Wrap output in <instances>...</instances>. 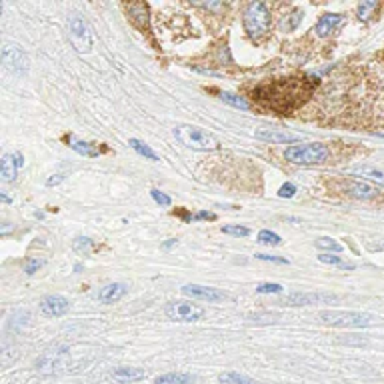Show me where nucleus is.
<instances>
[{
	"label": "nucleus",
	"instance_id": "nucleus-41",
	"mask_svg": "<svg viewBox=\"0 0 384 384\" xmlns=\"http://www.w3.org/2000/svg\"><path fill=\"white\" fill-rule=\"evenodd\" d=\"M0 200H2V202H4V204H10V202H13V200L8 199V197H6V194H4V192H2V194H0Z\"/></svg>",
	"mask_w": 384,
	"mask_h": 384
},
{
	"label": "nucleus",
	"instance_id": "nucleus-37",
	"mask_svg": "<svg viewBox=\"0 0 384 384\" xmlns=\"http://www.w3.org/2000/svg\"><path fill=\"white\" fill-rule=\"evenodd\" d=\"M259 261H266V262H277V264H289L286 259H280V256H272V254H256Z\"/></svg>",
	"mask_w": 384,
	"mask_h": 384
},
{
	"label": "nucleus",
	"instance_id": "nucleus-2",
	"mask_svg": "<svg viewBox=\"0 0 384 384\" xmlns=\"http://www.w3.org/2000/svg\"><path fill=\"white\" fill-rule=\"evenodd\" d=\"M284 158L291 164H305V167H312V164H323L328 158V148L326 144L321 142H310V144H294L289 146Z\"/></svg>",
	"mask_w": 384,
	"mask_h": 384
},
{
	"label": "nucleus",
	"instance_id": "nucleus-35",
	"mask_svg": "<svg viewBox=\"0 0 384 384\" xmlns=\"http://www.w3.org/2000/svg\"><path fill=\"white\" fill-rule=\"evenodd\" d=\"M294 194H296V186L292 185V183H284V185L280 186V190H278L280 199H291Z\"/></svg>",
	"mask_w": 384,
	"mask_h": 384
},
{
	"label": "nucleus",
	"instance_id": "nucleus-15",
	"mask_svg": "<svg viewBox=\"0 0 384 384\" xmlns=\"http://www.w3.org/2000/svg\"><path fill=\"white\" fill-rule=\"evenodd\" d=\"M354 176H360L364 181H372V183H378V185L384 186V172L383 170L374 169V167H369V164H358V167H353L348 170Z\"/></svg>",
	"mask_w": 384,
	"mask_h": 384
},
{
	"label": "nucleus",
	"instance_id": "nucleus-27",
	"mask_svg": "<svg viewBox=\"0 0 384 384\" xmlns=\"http://www.w3.org/2000/svg\"><path fill=\"white\" fill-rule=\"evenodd\" d=\"M318 261L323 264H330V266H338V268H346V270H353L354 264H346L340 256H335V254H321Z\"/></svg>",
	"mask_w": 384,
	"mask_h": 384
},
{
	"label": "nucleus",
	"instance_id": "nucleus-33",
	"mask_svg": "<svg viewBox=\"0 0 384 384\" xmlns=\"http://www.w3.org/2000/svg\"><path fill=\"white\" fill-rule=\"evenodd\" d=\"M151 197H153L154 202H156V204H160V206H170V204H172V199H170V197H167L164 192L156 190V188H153V190H151Z\"/></svg>",
	"mask_w": 384,
	"mask_h": 384
},
{
	"label": "nucleus",
	"instance_id": "nucleus-18",
	"mask_svg": "<svg viewBox=\"0 0 384 384\" xmlns=\"http://www.w3.org/2000/svg\"><path fill=\"white\" fill-rule=\"evenodd\" d=\"M16 174H18V167H16L15 158H13V154H6L2 158V164H0V181L4 185H10L16 181Z\"/></svg>",
	"mask_w": 384,
	"mask_h": 384
},
{
	"label": "nucleus",
	"instance_id": "nucleus-39",
	"mask_svg": "<svg viewBox=\"0 0 384 384\" xmlns=\"http://www.w3.org/2000/svg\"><path fill=\"white\" fill-rule=\"evenodd\" d=\"M62 181H64V174H54V178H50L47 185L54 186V185H59V183H62Z\"/></svg>",
	"mask_w": 384,
	"mask_h": 384
},
{
	"label": "nucleus",
	"instance_id": "nucleus-12",
	"mask_svg": "<svg viewBox=\"0 0 384 384\" xmlns=\"http://www.w3.org/2000/svg\"><path fill=\"white\" fill-rule=\"evenodd\" d=\"M342 24H344V16L328 13V15L321 16V20H318V22H316V26H314V32H316V36L326 38V36L335 34Z\"/></svg>",
	"mask_w": 384,
	"mask_h": 384
},
{
	"label": "nucleus",
	"instance_id": "nucleus-42",
	"mask_svg": "<svg viewBox=\"0 0 384 384\" xmlns=\"http://www.w3.org/2000/svg\"><path fill=\"white\" fill-rule=\"evenodd\" d=\"M176 245V240H174V238H170L169 243H164V248H170V246H174Z\"/></svg>",
	"mask_w": 384,
	"mask_h": 384
},
{
	"label": "nucleus",
	"instance_id": "nucleus-20",
	"mask_svg": "<svg viewBox=\"0 0 384 384\" xmlns=\"http://www.w3.org/2000/svg\"><path fill=\"white\" fill-rule=\"evenodd\" d=\"M194 383V376L192 374H186V372H169V374H162V376H156L154 384H190Z\"/></svg>",
	"mask_w": 384,
	"mask_h": 384
},
{
	"label": "nucleus",
	"instance_id": "nucleus-40",
	"mask_svg": "<svg viewBox=\"0 0 384 384\" xmlns=\"http://www.w3.org/2000/svg\"><path fill=\"white\" fill-rule=\"evenodd\" d=\"M13 158H15V162H16V167H18V169H20V167L24 164V156H22L20 153L13 154Z\"/></svg>",
	"mask_w": 384,
	"mask_h": 384
},
{
	"label": "nucleus",
	"instance_id": "nucleus-1",
	"mask_svg": "<svg viewBox=\"0 0 384 384\" xmlns=\"http://www.w3.org/2000/svg\"><path fill=\"white\" fill-rule=\"evenodd\" d=\"M174 137L181 144H185L186 148L192 151H216L220 144L216 140L215 135H210L208 130L200 128V126H192V124H178L174 126Z\"/></svg>",
	"mask_w": 384,
	"mask_h": 384
},
{
	"label": "nucleus",
	"instance_id": "nucleus-17",
	"mask_svg": "<svg viewBox=\"0 0 384 384\" xmlns=\"http://www.w3.org/2000/svg\"><path fill=\"white\" fill-rule=\"evenodd\" d=\"M146 376V372L142 369H126V367H123V369H116L114 372H112V378L116 381V383H123V384H130V383H139V381H142Z\"/></svg>",
	"mask_w": 384,
	"mask_h": 384
},
{
	"label": "nucleus",
	"instance_id": "nucleus-34",
	"mask_svg": "<svg viewBox=\"0 0 384 384\" xmlns=\"http://www.w3.org/2000/svg\"><path fill=\"white\" fill-rule=\"evenodd\" d=\"M220 231L224 232V234H231V236H248L250 234V231L246 226H222Z\"/></svg>",
	"mask_w": 384,
	"mask_h": 384
},
{
	"label": "nucleus",
	"instance_id": "nucleus-32",
	"mask_svg": "<svg viewBox=\"0 0 384 384\" xmlns=\"http://www.w3.org/2000/svg\"><path fill=\"white\" fill-rule=\"evenodd\" d=\"M93 246H94L93 238H89V236H80V238H77V240H75L72 248H75L77 252H89Z\"/></svg>",
	"mask_w": 384,
	"mask_h": 384
},
{
	"label": "nucleus",
	"instance_id": "nucleus-7",
	"mask_svg": "<svg viewBox=\"0 0 384 384\" xmlns=\"http://www.w3.org/2000/svg\"><path fill=\"white\" fill-rule=\"evenodd\" d=\"M337 300V294H328V292H292L289 296H284L282 305H286V307H312V305H330Z\"/></svg>",
	"mask_w": 384,
	"mask_h": 384
},
{
	"label": "nucleus",
	"instance_id": "nucleus-36",
	"mask_svg": "<svg viewBox=\"0 0 384 384\" xmlns=\"http://www.w3.org/2000/svg\"><path fill=\"white\" fill-rule=\"evenodd\" d=\"M45 266V261H29L26 264H24V272L26 275H34L38 268H43Z\"/></svg>",
	"mask_w": 384,
	"mask_h": 384
},
{
	"label": "nucleus",
	"instance_id": "nucleus-3",
	"mask_svg": "<svg viewBox=\"0 0 384 384\" xmlns=\"http://www.w3.org/2000/svg\"><path fill=\"white\" fill-rule=\"evenodd\" d=\"M318 321L326 326H337V328H367L372 323V316L364 312H353V310H324L321 312Z\"/></svg>",
	"mask_w": 384,
	"mask_h": 384
},
{
	"label": "nucleus",
	"instance_id": "nucleus-30",
	"mask_svg": "<svg viewBox=\"0 0 384 384\" xmlns=\"http://www.w3.org/2000/svg\"><path fill=\"white\" fill-rule=\"evenodd\" d=\"M316 246H318V248H324V250H332V252H342V245L337 243L335 238H328V236L316 238Z\"/></svg>",
	"mask_w": 384,
	"mask_h": 384
},
{
	"label": "nucleus",
	"instance_id": "nucleus-28",
	"mask_svg": "<svg viewBox=\"0 0 384 384\" xmlns=\"http://www.w3.org/2000/svg\"><path fill=\"white\" fill-rule=\"evenodd\" d=\"M259 243L266 246H278V245H282V238L278 236L277 232L261 231L259 232Z\"/></svg>",
	"mask_w": 384,
	"mask_h": 384
},
{
	"label": "nucleus",
	"instance_id": "nucleus-23",
	"mask_svg": "<svg viewBox=\"0 0 384 384\" xmlns=\"http://www.w3.org/2000/svg\"><path fill=\"white\" fill-rule=\"evenodd\" d=\"M128 144H130V146H132V151H137L140 156H144V158H148V160H153V162H156V160H158V154L154 153V151L151 148V146H148V144H144L142 140L130 139V140H128Z\"/></svg>",
	"mask_w": 384,
	"mask_h": 384
},
{
	"label": "nucleus",
	"instance_id": "nucleus-29",
	"mask_svg": "<svg viewBox=\"0 0 384 384\" xmlns=\"http://www.w3.org/2000/svg\"><path fill=\"white\" fill-rule=\"evenodd\" d=\"M376 6H378V2H376V0L360 2V4H358V18H360V20H367V18H370L372 13L376 10Z\"/></svg>",
	"mask_w": 384,
	"mask_h": 384
},
{
	"label": "nucleus",
	"instance_id": "nucleus-13",
	"mask_svg": "<svg viewBox=\"0 0 384 384\" xmlns=\"http://www.w3.org/2000/svg\"><path fill=\"white\" fill-rule=\"evenodd\" d=\"M126 13L128 18L137 24V29L140 31H146L148 29V4L146 2H130L126 4Z\"/></svg>",
	"mask_w": 384,
	"mask_h": 384
},
{
	"label": "nucleus",
	"instance_id": "nucleus-38",
	"mask_svg": "<svg viewBox=\"0 0 384 384\" xmlns=\"http://www.w3.org/2000/svg\"><path fill=\"white\" fill-rule=\"evenodd\" d=\"M216 216L213 215V213H204V210H202V213H199V215H194L192 216V220H215Z\"/></svg>",
	"mask_w": 384,
	"mask_h": 384
},
{
	"label": "nucleus",
	"instance_id": "nucleus-43",
	"mask_svg": "<svg viewBox=\"0 0 384 384\" xmlns=\"http://www.w3.org/2000/svg\"><path fill=\"white\" fill-rule=\"evenodd\" d=\"M383 248H384V246H383Z\"/></svg>",
	"mask_w": 384,
	"mask_h": 384
},
{
	"label": "nucleus",
	"instance_id": "nucleus-8",
	"mask_svg": "<svg viewBox=\"0 0 384 384\" xmlns=\"http://www.w3.org/2000/svg\"><path fill=\"white\" fill-rule=\"evenodd\" d=\"M2 64L8 72H13L16 77H22L29 70V59H26L24 50L16 47V45H4V48H2Z\"/></svg>",
	"mask_w": 384,
	"mask_h": 384
},
{
	"label": "nucleus",
	"instance_id": "nucleus-6",
	"mask_svg": "<svg viewBox=\"0 0 384 384\" xmlns=\"http://www.w3.org/2000/svg\"><path fill=\"white\" fill-rule=\"evenodd\" d=\"M204 308L188 302V300H178V302H170L167 307V316L174 323H197L204 316Z\"/></svg>",
	"mask_w": 384,
	"mask_h": 384
},
{
	"label": "nucleus",
	"instance_id": "nucleus-31",
	"mask_svg": "<svg viewBox=\"0 0 384 384\" xmlns=\"http://www.w3.org/2000/svg\"><path fill=\"white\" fill-rule=\"evenodd\" d=\"M284 291L280 284H277V282H262V284H259L256 286V292L259 294H280V292Z\"/></svg>",
	"mask_w": 384,
	"mask_h": 384
},
{
	"label": "nucleus",
	"instance_id": "nucleus-22",
	"mask_svg": "<svg viewBox=\"0 0 384 384\" xmlns=\"http://www.w3.org/2000/svg\"><path fill=\"white\" fill-rule=\"evenodd\" d=\"M218 383L222 384H259L254 378L245 376V374H238V372H222L218 376Z\"/></svg>",
	"mask_w": 384,
	"mask_h": 384
},
{
	"label": "nucleus",
	"instance_id": "nucleus-4",
	"mask_svg": "<svg viewBox=\"0 0 384 384\" xmlns=\"http://www.w3.org/2000/svg\"><path fill=\"white\" fill-rule=\"evenodd\" d=\"M243 24L248 36L259 38L262 34H266L270 29V13L266 8L264 2H250L246 6L245 16H243Z\"/></svg>",
	"mask_w": 384,
	"mask_h": 384
},
{
	"label": "nucleus",
	"instance_id": "nucleus-5",
	"mask_svg": "<svg viewBox=\"0 0 384 384\" xmlns=\"http://www.w3.org/2000/svg\"><path fill=\"white\" fill-rule=\"evenodd\" d=\"M68 38L72 43V47L80 54L91 52L94 47V36L91 26L86 24V20L82 16L72 15L68 18Z\"/></svg>",
	"mask_w": 384,
	"mask_h": 384
},
{
	"label": "nucleus",
	"instance_id": "nucleus-21",
	"mask_svg": "<svg viewBox=\"0 0 384 384\" xmlns=\"http://www.w3.org/2000/svg\"><path fill=\"white\" fill-rule=\"evenodd\" d=\"M302 16H305V13H302L300 8L292 10L291 15H286L284 18H282V20H280V31L292 32L294 29H298V24L302 22Z\"/></svg>",
	"mask_w": 384,
	"mask_h": 384
},
{
	"label": "nucleus",
	"instance_id": "nucleus-24",
	"mask_svg": "<svg viewBox=\"0 0 384 384\" xmlns=\"http://www.w3.org/2000/svg\"><path fill=\"white\" fill-rule=\"evenodd\" d=\"M26 326H29V312H24V310L13 314L10 321H8V330H10V332H20V330L26 328Z\"/></svg>",
	"mask_w": 384,
	"mask_h": 384
},
{
	"label": "nucleus",
	"instance_id": "nucleus-11",
	"mask_svg": "<svg viewBox=\"0 0 384 384\" xmlns=\"http://www.w3.org/2000/svg\"><path fill=\"white\" fill-rule=\"evenodd\" d=\"M254 137L264 142H272V144H292V142H298L300 137L291 135V132H284V130H278V128H261L254 132Z\"/></svg>",
	"mask_w": 384,
	"mask_h": 384
},
{
	"label": "nucleus",
	"instance_id": "nucleus-26",
	"mask_svg": "<svg viewBox=\"0 0 384 384\" xmlns=\"http://www.w3.org/2000/svg\"><path fill=\"white\" fill-rule=\"evenodd\" d=\"M70 148L77 151L78 154H82V156H91V158L98 156V148L93 146V144H89V142H84V140H72Z\"/></svg>",
	"mask_w": 384,
	"mask_h": 384
},
{
	"label": "nucleus",
	"instance_id": "nucleus-25",
	"mask_svg": "<svg viewBox=\"0 0 384 384\" xmlns=\"http://www.w3.org/2000/svg\"><path fill=\"white\" fill-rule=\"evenodd\" d=\"M220 100H222V102H226V105H231V107L234 108H240V110H248V108H250V102L245 100L243 96H238V94L222 93L220 94Z\"/></svg>",
	"mask_w": 384,
	"mask_h": 384
},
{
	"label": "nucleus",
	"instance_id": "nucleus-9",
	"mask_svg": "<svg viewBox=\"0 0 384 384\" xmlns=\"http://www.w3.org/2000/svg\"><path fill=\"white\" fill-rule=\"evenodd\" d=\"M183 294L190 296V298H197V300H206V302H220V300H226L229 294L213 286H202V284H185Z\"/></svg>",
	"mask_w": 384,
	"mask_h": 384
},
{
	"label": "nucleus",
	"instance_id": "nucleus-10",
	"mask_svg": "<svg viewBox=\"0 0 384 384\" xmlns=\"http://www.w3.org/2000/svg\"><path fill=\"white\" fill-rule=\"evenodd\" d=\"M68 310H70V302L59 294H50L40 300V312L48 318H61Z\"/></svg>",
	"mask_w": 384,
	"mask_h": 384
},
{
	"label": "nucleus",
	"instance_id": "nucleus-19",
	"mask_svg": "<svg viewBox=\"0 0 384 384\" xmlns=\"http://www.w3.org/2000/svg\"><path fill=\"white\" fill-rule=\"evenodd\" d=\"M66 351H61V353H48L45 354L40 360H38V369L40 372H52V370H59L62 367V356H64Z\"/></svg>",
	"mask_w": 384,
	"mask_h": 384
},
{
	"label": "nucleus",
	"instance_id": "nucleus-14",
	"mask_svg": "<svg viewBox=\"0 0 384 384\" xmlns=\"http://www.w3.org/2000/svg\"><path fill=\"white\" fill-rule=\"evenodd\" d=\"M126 292H128L126 284H123V282H112V284H107V286L100 289V292H98V300H100L102 305H114V302L123 300Z\"/></svg>",
	"mask_w": 384,
	"mask_h": 384
},
{
	"label": "nucleus",
	"instance_id": "nucleus-16",
	"mask_svg": "<svg viewBox=\"0 0 384 384\" xmlns=\"http://www.w3.org/2000/svg\"><path fill=\"white\" fill-rule=\"evenodd\" d=\"M346 190H348L351 197L360 200H372L378 197V190L374 186L367 185V183H351V185L346 186Z\"/></svg>",
	"mask_w": 384,
	"mask_h": 384
}]
</instances>
